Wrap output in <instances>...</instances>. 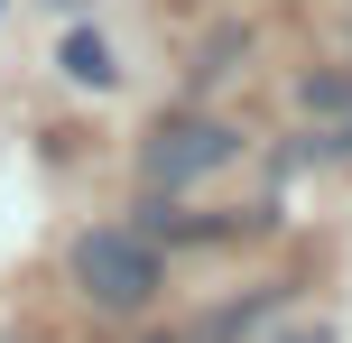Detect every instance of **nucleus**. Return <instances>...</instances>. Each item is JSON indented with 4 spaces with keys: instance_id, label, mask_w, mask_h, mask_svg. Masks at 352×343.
<instances>
[{
    "instance_id": "2",
    "label": "nucleus",
    "mask_w": 352,
    "mask_h": 343,
    "mask_svg": "<svg viewBox=\"0 0 352 343\" xmlns=\"http://www.w3.org/2000/svg\"><path fill=\"white\" fill-rule=\"evenodd\" d=\"M232 158H241V130L232 121H158L140 140L148 195H158V186H195V177H213V167H232Z\"/></svg>"
},
{
    "instance_id": "1",
    "label": "nucleus",
    "mask_w": 352,
    "mask_h": 343,
    "mask_svg": "<svg viewBox=\"0 0 352 343\" xmlns=\"http://www.w3.org/2000/svg\"><path fill=\"white\" fill-rule=\"evenodd\" d=\"M74 288L93 297V307H111V316H140L148 297H158V251H148L140 232H84L74 241Z\"/></svg>"
},
{
    "instance_id": "6",
    "label": "nucleus",
    "mask_w": 352,
    "mask_h": 343,
    "mask_svg": "<svg viewBox=\"0 0 352 343\" xmlns=\"http://www.w3.org/2000/svg\"><path fill=\"white\" fill-rule=\"evenodd\" d=\"M316 343H324V334H316Z\"/></svg>"
},
{
    "instance_id": "4",
    "label": "nucleus",
    "mask_w": 352,
    "mask_h": 343,
    "mask_svg": "<svg viewBox=\"0 0 352 343\" xmlns=\"http://www.w3.org/2000/svg\"><path fill=\"white\" fill-rule=\"evenodd\" d=\"M65 74H74V84H93V93H102V84H111V47H102L93 28H74V37H65Z\"/></svg>"
},
{
    "instance_id": "3",
    "label": "nucleus",
    "mask_w": 352,
    "mask_h": 343,
    "mask_svg": "<svg viewBox=\"0 0 352 343\" xmlns=\"http://www.w3.org/2000/svg\"><path fill=\"white\" fill-rule=\"evenodd\" d=\"M297 102H306V121H316L334 148H352V84H343V74H306Z\"/></svg>"
},
{
    "instance_id": "5",
    "label": "nucleus",
    "mask_w": 352,
    "mask_h": 343,
    "mask_svg": "<svg viewBox=\"0 0 352 343\" xmlns=\"http://www.w3.org/2000/svg\"><path fill=\"white\" fill-rule=\"evenodd\" d=\"M56 10H74V0H56Z\"/></svg>"
}]
</instances>
